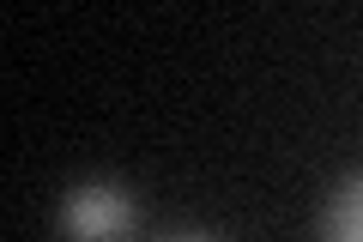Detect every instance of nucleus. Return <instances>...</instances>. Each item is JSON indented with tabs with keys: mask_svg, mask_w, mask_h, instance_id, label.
Wrapping results in <instances>:
<instances>
[{
	"mask_svg": "<svg viewBox=\"0 0 363 242\" xmlns=\"http://www.w3.org/2000/svg\"><path fill=\"white\" fill-rule=\"evenodd\" d=\"M133 194L121 182H79L61 200V236L67 242H121L133 230Z\"/></svg>",
	"mask_w": 363,
	"mask_h": 242,
	"instance_id": "nucleus-1",
	"label": "nucleus"
},
{
	"mask_svg": "<svg viewBox=\"0 0 363 242\" xmlns=\"http://www.w3.org/2000/svg\"><path fill=\"white\" fill-rule=\"evenodd\" d=\"M321 242H363V170H351L321 212Z\"/></svg>",
	"mask_w": 363,
	"mask_h": 242,
	"instance_id": "nucleus-2",
	"label": "nucleus"
},
{
	"mask_svg": "<svg viewBox=\"0 0 363 242\" xmlns=\"http://www.w3.org/2000/svg\"><path fill=\"white\" fill-rule=\"evenodd\" d=\"M164 242H218V236H206V230H182V236H164Z\"/></svg>",
	"mask_w": 363,
	"mask_h": 242,
	"instance_id": "nucleus-3",
	"label": "nucleus"
}]
</instances>
